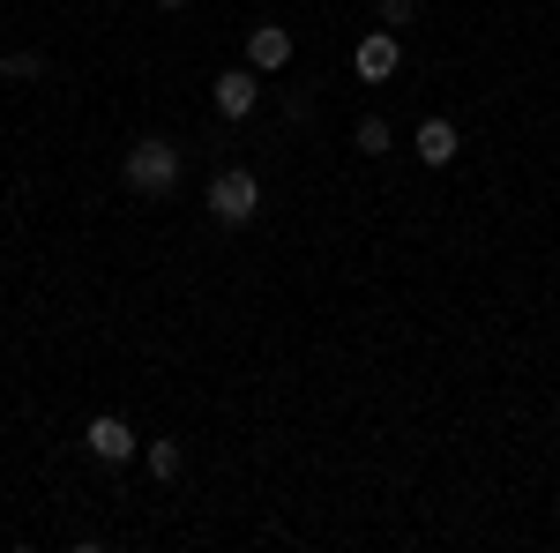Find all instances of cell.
Masks as SVG:
<instances>
[{"mask_svg":"<svg viewBox=\"0 0 560 553\" xmlns=\"http://www.w3.org/2000/svg\"><path fill=\"white\" fill-rule=\"evenodd\" d=\"M179 172H187V158H179L173 135H142V142H128V158H120V180H128L142 203H165L179 187Z\"/></svg>","mask_w":560,"mask_h":553,"instance_id":"1","label":"cell"},{"mask_svg":"<svg viewBox=\"0 0 560 553\" xmlns=\"http://www.w3.org/2000/svg\"><path fill=\"white\" fill-rule=\"evenodd\" d=\"M202 203H210L217 224H232V232H240V224H255V217H261V180L247 165H224L210 187H202Z\"/></svg>","mask_w":560,"mask_h":553,"instance_id":"2","label":"cell"},{"mask_svg":"<svg viewBox=\"0 0 560 553\" xmlns=\"http://www.w3.org/2000/svg\"><path fill=\"white\" fill-rule=\"evenodd\" d=\"M83 449L97 457V464H128V457L142 449V441H135V426H128V419H113V412H97V419L83 426Z\"/></svg>","mask_w":560,"mask_h":553,"instance_id":"3","label":"cell"},{"mask_svg":"<svg viewBox=\"0 0 560 553\" xmlns=\"http://www.w3.org/2000/svg\"><path fill=\"white\" fill-rule=\"evenodd\" d=\"M351 68H359V83H388V76L404 68V45H396V31H374V38H359Z\"/></svg>","mask_w":560,"mask_h":553,"instance_id":"4","label":"cell"},{"mask_svg":"<svg viewBox=\"0 0 560 553\" xmlns=\"http://www.w3.org/2000/svg\"><path fill=\"white\" fill-rule=\"evenodd\" d=\"M247 68H255V76L292 68V31H284V23H255V31H247Z\"/></svg>","mask_w":560,"mask_h":553,"instance_id":"5","label":"cell"},{"mask_svg":"<svg viewBox=\"0 0 560 553\" xmlns=\"http://www.w3.org/2000/svg\"><path fill=\"white\" fill-rule=\"evenodd\" d=\"M255 105H261V76L255 68H224V76H217V113H224V120H247Z\"/></svg>","mask_w":560,"mask_h":553,"instance_id":"6","label":"cell"},{"mask_svg":"<svg viewBox=\"0 0 560 553\" xmlns=\"http://www.w3.org/2000/svg\"><path fill=\"white\" fill-rule=\"evenodd\" d=\"M411 150H419L427 165H448V158L464 150V135H456V120H441V113H433V120H419V135H411Z\"/></svg>","mask_w":560,"mask_h":553,"instance_id":"7","label":"cell"},{"mask_svg":"<svg viewBox=\"0 0 560 553\" xmlns=\"http://www.w3.org/2000/svg\"><path fill=\"white\" fill-rule=\"evenodd\" d=\"M388 142H396V135H388V120H382V113H366V120L351 128V150H366V158H382Z\"/></svg>","mask_w":560,"mask_h":553,"instance_id":"8","label":"cell"},{"mask_svg":"<svg viewBox=\"0 0 560 553\" xmlns=\"http://www.w3.org/2000/svg\"><path fill=\"white\" fill-rule=\"evenodd\" d=\"M45 53H0V83H38Z\"/></svg>","mask_w":560,"mask_h":553,"instance_id":"9","label":"cell"},{"mask_svg":"<svg viewBox=\"0 0 560 553\" xmlns=\"http://www.w3.org/2000/svg\"><path fill=\"white\" fill-rule=\"evenodd\" d=\"M179 464H187L179 441H150V471H158V479H179Z\"/></svg>","mask_w":560,"mask_h":553,"instance_id":"10","label":"cell"},{"mask_svg":"<svg viewBox=\"0 0 560 553\" xmlns=\"http://www.w3.org/2000/svg\"><path fill=\"white\" fill-rule=\"evenodd\" d=\"M374 15H382V31H404L419 15V0H374Z\"/></svg>","mask_w":560,"mask_h":553,"instance_id":"11","label":"cell"},{"mask_svg":"<svg viewBox=\"0 0 560 553\" xmlns=\"http://www.w3.org/2000/svg\"><path fill=\"white\" fill-rule=\"evenodd\" d=\"M158 8H187V0H158Z\"/></svg>","mask_w":560,"mask_h":553,"instance_id":"12","label":"cell"}]
</instances>
